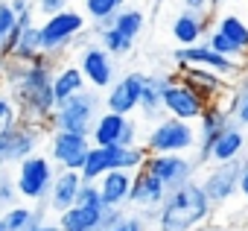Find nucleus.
<instances>
[{"mask_svg": "<svg viewBox=\"0 0 248 231\" xmlns=\"http://www.w3.org/2000/svg\"><path fill=\"white\" fill-rule=\"evenodd\" d=\"M53 70H56V59L47 56L44 50L24 67V73L6 88V94L12 97L21 120L27 123H44L50 120V114L56 108V97H53Z\"/></svg>", "mask_w": 248, "mask_h": 231, "instance_id": "nucleus-1", "label": "nucleus"}, {"mask_svg": "<svg viewBox=\"0 0 248 231\" xmlns=\"http://www.w3.org/2000/svg\"><path fill=\"white\" fill-rule=\"evenodd\" d=\"M213 214L216 208L210 205L202 182L193 179L164 196V202L158 205L155 225L158 231H199L213 222Z\"/></svg>", "mask_w": 248, "mask_h": 231, "instance_id": "nucleus-2", "label": "nucleus"}, {"mask_svg": "<svg viewBox=\"0 0 248 231\" xmlns=\"http://www.w3.org/2000/svg\"><path fill=\"white\" fill-rule=\"evenodd\" d=\"M143 30H146V12L140 6H129L126 3L114 18H108L102 24H93L91 35L120 62V59H126L135 50V44L143 35Z\"/></svg>", "mask_w": 248, "mask_h": 231, "instance_id": "nucleus-3", "label": "nucleus"}, {"mask_svg": "<svg viewBox=\"0 0 248 231\" xmlns=\"http://www.w3.org/2000/svg\"><path fill=\"white\" fill-rule=\"evenodd\" d=\"M88 33V18L82 9L70 6L59 15H50V18H41L38 21V35H41V50L53 59H62L67 56V50H73L76 38Z\"/></svg>", "mask_w": 248, "mask_h": 231, "instance_id": "nucleus-4", "label": "nucleus"}, {"mask_svg": "<svg viewBox=\"0 0 248 231\" xmlns=\"http://www.w3.org/2000/svg\"><path fill=\"white\" fill-rule=\"evenodd\" d=\"M102 111V97L93 88H85L79 94H73L70 99L59 102L47 120V129H64V132H79V135H91L96 117Z\"/></svg>", "mask_w": 248, "mask_h": 231, "instance_id": "nucleus-5", "label": "nucleus"}, {"mask_svg": "<svg viewBox=\"0 0 248 231\" xmlns=\"http://www.w3.org/2000/svg\"><path fill=\"white\" fill-rule=\"evenodd\" d=\"M146 152L152 155H178V152H193L196 149V123L178 120L170 114H161L158 120L146 129L143 141Z\"/></svg>", "mask_w": 248, "mask_h": 231, "instance_id": "nucleus-6", "label": "nucleus"}, {"mask_svg": "<svg viewBox=\"0 0 248 231\" xmlns=\"http://www.w3.org/2000/svg\"><path fill=\"white\" fill-rule=\"evenodd\" d=\"M146 147L143 144H132V147H91L85 164H82V179L85 182H96L111 170H140L146 161Z\"/></svg>", "mask_w": 248, "mask_h": 231, "instance_id": "nucleus-7", "label": "nucleus"}, {"mask_svg": "<svg viewBox=\"0 0 248 231\" xmlns=\"http://www.w3.org/2000/svg\"><path fill=\"white\" fill-rule=\"evenodd\" d=\"M56 164L50 161V155L44 152H35V155H27L24 161H18L12 167L15 173V187H18V196L30 205H38V202H47V193H50V184H53V176H56Z\"/></svg>", "mask_w": 248, "mask_h": 231, "instance_id": "nucleus-8", "label": "nucleus"}, {"mask_svg": "<svg viewBox=\"0 0 248 231\" xmlns=\"http://www.w3.org/2000/svg\"><path fill=\"white\" fill-rule=\"evenodd\" d=\"M172 65L175 67H184V65H196V67H207L219 76H225L228 82H233L236 76L245 73V65L242 59H231V56H222L219 50H213L207 41H199V44H190V47H175L172 50Z\"/></svg>", "mask_w": 248, "mask_h": 231, "instance_id": "nucleus-9", "label": "nucleus"}, {"mask_svg": "<svg viewBox=\"0 0 248 231\" xmlns=\"http://www.w3.org/2000/svg\"><path fill=\"white\" fill-rule=\"evenodd\" d=\"M93 147H132L140 144V123L132 114H117V111H99V117L91 129Z\"/></svg>", "mask_w": 248, "mask_h": 231, "instance_id": "nucleus-10", "label": "nucleus"}, {"mask_svg": "<svg viewBox=\"0 0 248 231\" xmlns=\"http://www.w3.org/2000/svg\"><path fill=\"white\" fill-rule=\"evenodd\" d=\"M76 65H79V70L85 73L88 88H93V91H105V88L117 79V59H114L96 38H88V41L76 50Z\"/></svg>", "mask_w": 248, "mask_h": 231, "instance_id": "nucleus-11", "label": "nucleus"}, {"mask_svg": "<svg viewBox=\"0 0 248 231\" xmlns=\"http://www.w3.org/2000/svg\"><path fill=\"white\" fill-rule=\"evenodd\" d=\"M239 173H242V158L222 161V164H207V170L202 173L199 182H202L213 208H225L239 196Z\"/></svg>", "mask_w": 248, "mask_h": 231, "instance_id": "nucleus-12", "label": "nucleus"}, {"mask_svg": "<svg viewBox=\"0 0 248 231\" xmlns=\"http://www.w3.org/2000/svg\"><path fill=\"white\" fill-rule=\"evenodd\" d=\"M44 132H50L44 123L18 120L3 138H0V164H3V167H15L27 155H35L41 141H44Z\"/></svg>", "mask_w": 248, "mask_h": 231, "instance_id": "nucleus-13", "label": "nucleus"}, {"mask_svg": "<svg viewBox=\"0 0 248 231\" xmlns=\"http://www.w3.org/2000/svg\"><path fill=\"white\" fill-rule=\"evenodd\" d=\"M143 167L152 176H158L167 190H175L184 182H193L204 164L196 158V152H178V155H152L149 152L146 161H143Z\"/></svg>", "mask_w": 248, "mask_h": 231, "instance_id": "nucleus-14", "label": "nucleus"}, {"mask_svg": "<svg viewBox=\"0 0 248 231\" xmlns=\"http://www.w3.org/2000/svg\"><path fill=\"white\" fill-rule=\"evenodd\" d=\"M91 147H93L91 135L64 132V129H50L47 135V155L59 170H82Z\"/></svg>", "mask_w": 248, "mask_h": 231, "instance_id": "nucleus-15", "label": "nucleus"}, {"mask_svg": "<svg viewBox=\"0 0 248 231\" xmlns=\"http://www.w3.org/2000/svg\"><path fill=\"white\" fill-rule=\"evenodd\" d=\"M231 123H233V117H231V111L225 108V102H210V105H204L202 117L196 120V149H193L202 164H210V149H213L216 138H219Z\"/></svg>", "mask_w": 248, "mask_h": 231, "instance_id": "nucleus-16", "label": "nucleus"}, {"mask_svg": "<svg viewBox=\"0 0 248 231\" xmlns=\"http://www.w3.org/2000/svg\"><path fill=\"white\" fill-rule=\"evenodd\" d=\"M140 88H143V73H123L117 76L102 97V108L105 111H117V114H138V102H140Z\"/></svg>", "mask_w": 248, "mask_h": 231, "instance_id": "nucleus-17", "label": "nucleus"}, {"mask_svg": "<svg viewBox=\"0 0 248 231\" xmlns=\"http://www.w3.org/2000/svg\"><path fill=\"white\" fill-rule=\"evenodd\" d=\"M175 73V70H172ZM204 111V99L190 88L184 85L178 76H172V82L164 88V114H170V117H178V120H190L196 123L202 117Z\"/></svg>", "mask_w": 248, "mask_h": 231, "instance_id": "nucleus-18", "label": "nucleus"}, {"mask_svg": "<svg viewBox=\"0 0 248 231\" xmlns=\"http://www.w3.org/2000/svg\"><path fill=\"white\" fill-rule=\"evenodd\" d=\"M175 76H178L184 85H190V88L204 99V105H210V102H225L228 88H231V82H228L225 76H219V73H213V70H207V67H196V65L175 67Z\"/></svg>", "mask_w": 248, "mask_h": 231, "instance_id": "nucleus-19", "label": "nucleus"}, {"mask_svg": "<svg viewBox=\"0 0 248 231\" xmlns=\"http://www.w3.org/2000/svg\"><path fill=\"white\" fill-rule=\"evenodd\" d=\"M213 30V12H193V9H181L172 24H170V33L175 38L178 47H190V44H199L210 35Z\"/></svg>", "mask_w": 248, "mask_h": 231, "instance_id": "nucleus-20", "label": "nucleus"}, {"mask_svg": "<svg viewBox=\"0 0 248 231\" xmlns=\"http://www.w3.org/2000/svg\"><path fill=\"white\" fill-rule=\"evenodd\" d=\"M82 184H85V179H82L79 170H56L50 193H47V208L53 214L67 211L70 205H76V196H79Z\"/></svg>", "mask_w": 248, "mask_h": 231, "instance_id": "nucleus-21", "label": "nucleus"}, {"mask_svg": "<svg viewBox=\"0 0 248 231\" xmlns=\"http://www.w3.org/2000/svg\"><path fill=\"white\" fill-rule=\"evenodd\" d=\"M175 73H143V88H140V102L138 114L143 120H158L164 114V88L172 82Z\"/></svg>", "mask_w": 248, "mask_h": 231, "instance_id": "nucleus-22", "label": "nucleus"}, {"mask_svg": "<svg viewBox=\"0 0 248 231\" xmlns=\"http://www.w3.org/2000/svg\"><path fill=\"white\" fill-rule=\"evenodd\" d=\"M167 193H170V190L164 187V182H161L158 176H152L146 167L135 170V176H132V193H129V205H132V208H138V211H143V208H158Z\"/></svg>", "mask_w": 248, "mask_h": 231, "instance_id": "nucleus-23", "label": "nucleus"}, {"mask_svg": "<svg viewBox=\"0 0 248 231\" xmlns=\"http://www.w3.org/2000/svg\"><path fill=\"white\" fill-rule=\"evenodd\" d=\"M132 176L129 170H111L102 179H96L99 196L105 202V208H126L129 205V193H132Z\"/></svg>", "mask_w": 248, "mask_h": 231, "instance_id": "nucleus-24", "label": "nucleus"}, {"mask_svg": "<svg viewBox=\"0 0 248 231\" xmlns=\"http://www.w3.org/2000/svg\"><path fill=\"white\" fill-rule=\"evenodd\" d=\"M213 33H219L225 41H231L233 50L239 53V59L248 56V21L239 12H219L213 18Z\"/></svg>", "mask_w": 248, "mask_h": 231, "instance_id": "nucleus-25", "label": "nucleus"}, {"mask_svg": "<svg viewBox=\"0 0 248 231\" xmlns=\"http://www.w3.org/2000/svg\"><path fill=\"white\" fill-rule=\"evenodd\" d=\"M102 214L105 208H91V205H70L67 211L59 214V228L62 231H99L102 228Z\"/></svg>", "mask_w": 248, "mask_h": 231, "instance_id": "nucleus-26", "label": "nucleus"}, {"mask_svg": "<svg viewBox=\"0 0 248 231\" xmlns=\"http://www.w3.org/2000/svg\"><path fill=\"white\" fill-rule=\"evenodd\" d=\"M85 88H88V82H85V73L79 70V65H73V62L56 65V70H53V97H56V105L64 102V99H70L73 94H79Z\"/></svg>", "mask_w": 248, "mask_h": 231, "instance_id": "nucleus-27", "label": "nucleus"}, {"mask_svg": "<svg viewBox=\"0 0 248 231\" xmlns=\"http://www.w3.org/2000/svg\"><path fill=\"white\" fill-rule=\"evenodd\" d=\"M245 147H248V141H245L242 126L231 123V126L216 138V144H213V149H210V164L236 161V158H242V155H245Z\"/></svg>", "mask_w": 248, "mask_h": 231, "instance_id": "nucleus-28", "label": "nucleus"}, {"mask_svg": "<svg viewBox=\"0 0 248 231\" xmlns=\"http://www.w3.org/2000/svg\"><path fill=\"white\" fill-rule=\"evenodd\" d=\"M225 108L231 111L236 126H242V129L248 126V70L231 82L228 97H225Z\"/></svg>", "mask_w": 248, "mask_h": 231, "instance_id": "nucleus-29", "label": "nucleus"}, {"mask_svg": "<svg viewBox=\"0 0 248 231\" xmlns=\"http://www.w3.org/2000/svg\"><path fill=\"white\" fill-rule=\"evenodd\" d=\"M41 53V35H38V24L35 27H18V35H15V41H12V53H9V59H18V62H24V65H30L35 56Z\"/></svg>", "mask_w": 248, "mask_h": 231, "instance_id": "nucleus-30", "label": "nucleus"}, {"mask_svg": "<svg viewBox=\"0 0 248 231\" xmlns=\"http://www.w3.org/2000/svg\"><path fill=\"white\" fill-rule=\"evenodd\" d=\"M0 219H3L6 231H27L32 222L44 219V214H41V208H32L30 202L27 205L24 202H15L12 208H6L3 214H0Z\"/></svg>", "mask_w": 248, "mask_h": 231, "instance_id": "nucleus-31", "label": "nucleus"}, {"mask_svg": "<svg viewBox=\"0 0 248 231\" xmlns=\"http://www.w3.org/2000/svg\"><path fill=\"white\" fill-rule=\"evenodd\" d=\"M18 35V12L9 0H0V59H9L12 41Z\"/></svg>", "mask_w": 248, "mask_h": 231, "instance_id": "nucleus-32", "label": "nucleus"}, {"mask_svg": "<svg viewBox=\"0 0 248 231\" xmlns=\"http://www.w3.org/2000/svg\"><path fill=\"white\" fill-rule=\"evenodd\" d=\"M123 6H126V0H82V12L93 24H102V21L114 18Z\"/></svg>", "mask_w": 248, "mask_h": 231, "instance_id": "nucleus-33", "label": "nucleus"}, {"mask_svg": "<svg viewBox=\"0 0 248 231\" xmlns=\"http://www.w3.org/2000/svg\"><path fill=\"white\" fill-rule=\"evenodd\" d=\"M18 187H15V173L12 167H3L0 164V214H3L6 208H12L18 202Z\"/></svg>", "mask_w": 248, "mask_h": 231, "instance_id": "nucleus-34", "label": "nucleus"}, {"mask_svg": "<svg viewBox=\"0 0 248 231\" xmlns=\"http://www.w3.org/2000/svg\"><path fill=\"white\" fill-rule=\"evenodd\" d=\"M18 120H21V114H18L15 102H12V97L6 91H0V138H3Z\"/></svg>", "mask_w": 248, "mask_h": 231, "instance_id": "nucleus-35", "label": "nucleus"}, {"mask_svg": "<svg viewBox=\"0 0 248 231\" xmlns=\"http://www.w3.org/2000/svg\"><path fill=\"white\" fill-rule=\"evenodd\" d=\"M102 231H146V219L140 214H129L126 211V216L117 219V222H111V225H105Z\"/></svg>", "mask_w": 248, "mask_h": 231, "instance_id": "nucleus-36", "label": "nucleus"}, {"mask_svg": "<svg viewBox=\"0 0 248 231\" xmlns=\"http://www.w3.org/2000/svg\"><path fill=\"white\" fill-rule=\"evenodd\" d=\"M70 6H73V0H35V15L50 18V15H59V12H64Z\"/></svg>", "mask_w": 248, "mask_h": 231, "instance_id": "nucleus-37", "label": "nucleus"}, {"mask_svg": "<svg viewBox=\"0 0 248 231\" xmlns=\"http://www.w3.org/2000/svg\"><path fill=\"white\" fill-rule=\"evenodd\" d=\"M239 199L248 205V155H242V173H239Z\"/></svg>", "mask_w": 248, "mask_h": 231, "instance_id": "nucleus-38", "label": "nucleus"}, {"mask_svg": "<svg viewBox=\"0 0 248 231\" xmlns=\"http://www.w3.org/2000/svg\"><path fill=\"white\" fill-rule=\"evenodd\" d=\"M181 9H193V12H213V0H181Z\"/></svg>", "mask_w": 248, "mask_h": 231, "instance_id": "nucleus-39", "label": "nucleus"}, {"mask_svg": "<svg viewBox=\"0 0 248 231\" xmlns=\"http://www.w3.org/2000/svg\"><path fill=\"white\" fill-rule=\"evenodd\" d=\"M27 231H62V228H59V222H47V219H38V222H32Z\"/></svg>", "mask_w": 248, "mask_h": 231, "instance_id": "nucleus-40", "label": "nucleus"}, {"mask_svg": "<svg viewBox=\"0 0 248 231\" xmlns=\"http://www.w3.org/2000/svg\"><path fill=\"white\" fill-rule=\"evenodd\" d=\"M15 12H24V9H35V0H9Z\"/></svg>", "mask_w": 248, "mask_h": 231, "instance_id": "nucleus-41", "label": "nucleus"}, {"mask_svg": "<svg viewBox=\"0 0 248 231\" xmlns=\"http://www.w3.org/2000/svg\"><path fill=\"white\" fill-rule=\"evenodd\" d=\"M199 231H236V228H231V225H225V222H207V225L199 228Z\"/></svg>", "mask_w": 248, "mask_h": 231, "instance_id": "nucleus-42", "label": "nucleus"}, {"mask_svg": "<svg viewBox=\"0 0 248 231\" xmlns=\"http://www.w3.org/2000/svg\"><path fill=\"white\" fill-rule=\"evenodd\" d=\"M228 3H239V0H213V12L222 9V6H228Z\"/></svg>", "mask_w": 248, "mask_h": 231, "instance_id": "nucleus-43", "label": "nucleus"}, {"mask_svg": "<svg viewBox=\"0 0 248 231\" xmlns=\"http://www.w3.org/2000/svg\"><path fill=\"white\" fill-rule=\"evenodd\" d=\"M0 85H3V59H0Z\"/></svg>", "mask_w": 248, "mask_h": 231, "instance_id": "nucleus-44", "label": "nucleus"}, {"mask_svg": "<svg viewBox=\"0 0 248 231\" xmlns=\"http://www.w3.org/2000/svg\"><path fill=\"white\" fill-rule=\"evenodd\" d=\"M242 65H245V70H248V56H245V59H242Z\"/></svg>", "mask_w": 248, "mask_h": 231, "instance_id": "nucleus-45", "label": "nucleus"}, {"mask_svg": "<svg viewBox=\"0 0 248 231\" xmlns=\"http://www.w3.org/2000/svg\"><path fill=\"white\" fill-rule=\"evenodd\" d=\"M242 228H245V231H248V216H245V222H242Z\"/></svg>", "mask_w": 248, "mask_h": 231, "instance_id": "nucleus-46", "label": "nucleus"}]
</instances>
